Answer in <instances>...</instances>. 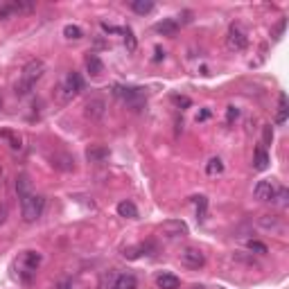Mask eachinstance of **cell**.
I'll return each mask as SVG.
<instances>
[{
  "mask_svg": "<svg viewBox=\"0 0 289 289\" xmlns=\"http://www.w3.org/2000/svg\"><path fill=\"white\" fill-rule=\"evenodd\" d=\"M43 75H45V63L41 61V59H32V61L25 63L23 75H21V79H18V84H16V95L18 97H28V95L34 90L36 82H39Z\"/></svg>",
  "mask_w": 289,
  "mask_h": 289,
  "instance_id": "cell-1",
  "label": "cell"
},
{
  "mask_svg": "<svg viewBox=\"0 0 289 289\" xmlns=\"http://www.w3.org/2000/svg\"><path fill=\"white\" fill-rule=\"evenodd\" d=\"M82 88H84V79L79 77L77 72H68L66 77L61 79V84H59V88H57V97H59L61 104H68V102H72L82 93Z\"/></svg>",
  "mask_w": 289,
  "mask_h": 289,
  "instance_id": "cell-2",
  "label": "cell"
},
{
  "mask_svg": "<svg viewBox=\"0 0 289 289\" xmlns=\"http://www.w3.org/2000/svg\"><path fill=\"white\" fill-rule=\"evenodd\" d=\"M45 210V199L41 195H34V192H29L28 197H23L21 199V215L23 219L28 224L36 222L41 215H43Z\"/></svg>",
  "mask_w": 289,
  "mask_h": 289,
  "instance_id": "cell-3",
  "label": "cell"
},
{
  "mask_svg": "<svg viewBox=\"0 0 289 289\" xmlns=\"http://www.w3.org/2000/svg\"><path fill=\"white\" fill-rule=\"evenodd\" d=\"M178 262L188 269H201L206 264V253L197 246H183L178 251Z\"/></svg>",
  "mask_w": 289,
  "mask_h": 289,
  "instance_id": "cell-4",
  "label": "cell"
},
{
  "mask_svg": "<svg viewBox=\"0 0 289 289\" xmlns=\"http://www.w3.org/2000/svg\"><path fill=\"white\" fill-rule=\"evenodd\" d=\"M41 262H43V256H41L39 251H23L21 256V276L23 280H32V273H36V269L41 267Z\"/></svg>",
  "mask_w": 289,
  "mask_h": 289,
  "instance_id": "cell-5",
  "label": "cell"
},
{
  "mask_svg": "<svg viewBox=\"0 0 289 289\" xmlns=\"http://www.w3.org/2000/svg\"><path fill=\"white\" fill-rule=\"evenodd\" d=\"M278 190H280V183L276 178H262V181H258L256 188H253V197L258 201H269L271 203L273 197L278 195Z\"/></svg>",
  "mask_w": 289,
  "mask_h": 289,
  "instance_id": "cell-6",
  "label": "cell"
},
{
  "mask_svg": "<svg viewBox=\"0 0 289 289\" xmlns=\"http://www.w3.org/2000/svg\"><path fill=\"white\" fill-rule=\"evenodd\" d=\"M226 45H228V50L242 52V50H246V45H249V36H246V32L239 28V25H231L226 32Z\"/></svg>",
  "mask_w": 289,
  "mask_h": 289,
  "instance_id": "cell-7",
  "label": "cell"
},
{
  "mask_svg": "<svg viewBox=\"0 0 289 289\" xmlns=\"http://www.w3.org/2000/svg\"><path fill=\"white\" fill-rule=\"evenodd\" d=\"M113 93H116L117 97H122V100L127 102L129 106H134V109L144 104L143 88H134V86H113Z\"/></svg>",
  "mask_w": 289,
  "mask_h": 289,
  "instance_id": "cell-8",
  "label": "cell"
},
{
  "mask_svg": "<svg viewBox=\"0 0 289 289\" xmlns=\"http://www.w3.org/2000/svg\"><path fill=\"white\" fill-rule=\"evenodd\" d=\"M258 226H260L262 231L271 233V235H285L287 233V224H285V219L278 215H260L258 217Z\"/></svg>",
  "mask_w": 289,
  "mask_h": 289,
  "instance_id": "cell-9",
  "label": "cell"
},
{
  "mask_svg": "<svg viewBox=\"0 0 289 289\" xmlns=\"http://www.w3.org/2000/svg\"><path fill=\"white\" fill-rule=\"evenodd\" d=\"M161 233L167 239H181L188 235V224L181 222V219H167L161 224Z\"/></svg>",
  "mask_w": 289,
  "mask_h": 289,
  "instance_id": "cell-10",
  "label": "cell"
},
{
  "mask_svg": "<svg viewBox=\"0 0 289 289\" xmlns=\"http://www.w3.org/2000/svg\"><path fill=\"white\" fill-rule=\"evenodd\" d=\"M106 116V102L102 97H90L86 104H84V117L90 120V122H97Z\"/></svg>",
  "mask_w": 289,
  "mask_h": 289,
  "instance_id": "cell-11",
  "label": "cell"
},
{
  "mask_svg": "<svg viewBox=\"0 0 289 289\" xmlns=\"http://www.w3.org/2000/svg\"><path fill=\"white\" fill-rule=\"evenodd\" d=\"M34 2H21V0H14V2H2L0 5V21H7V18H14L16 14H23V11H32Z\"/></svg>",
  "mask_w": 289,
  "mask_h": 289,
  "instance_id": "cell-12",
  "label": "cell"
},
{
  "mask_svg": "<svg viewBox=\"0 0 289 289\" xmlns=\"http://www.w3.org/2000/svg\"><path fill=\"white\" fill-rule=\"evenodd\" d=\"M111 289H138V278L134 273H117Z\"/></svg>",
  "mask_w": 289,
  "mask_h": 289,
  "instance_id": "cell-13",
  "label": "cell"
},
{
  "mask_svg": "<svg viewBox=\"0 0 289 289\" xmlns=\"http://www.w3.org/2000/svg\"><path fill=\"white\" fill-rule=\"evenodd\" d=\"M156 32L163 34V36H174V34L178 32V21H174V18H165V21L156 23Z\"/></svg>",
  "mask_w": 289,
  "mask_h": 289,
  "instance_id": "cell-14",
  "label": "cell"
},
{
  "mask_svg": "<svg viewBox=\"0 0 289 289\" xmlns=\"http://www.w3.org/2000/svg\"><path fill=\"white\" fill-rule=\"evenodd\" d=\"M156 285L161 289H178L181 287V280H178L174 273H161V276L156 278Z\"/></svg>",
  "mask_w": 289,
  "mask_h": 289,
  "instance_id": "cell-15",
  "label": "cell"
},
{
  "mask_svg": "<svg viewBox=\"0 0 289 289\" xmlns=\"http://www.w3.org/2000/svg\"><path fill=\"white\" fill-rule=\"evenodd\" d=\"M86 70L93 75V77H100L102 72H104V63L97 55H88L86 57Z\"/></svg>",
  "mask_w": 289,
  "mask_h": 289,
  "instance_id": "cell-16",
  "label": "cell"
},
{
  "mask_svg": "<svg viewBox=\"0 0 289 289\" xmlns=\"http://www.w3.org/2000/svg\"><path fill=\"white\" fill-rule=\"evenodd\" d=\"M52 165H55L57 170H63V172L75 170V161H72L68 154H55L52 156Z\"/></svg>",
  "mask_w": 289,
  "mask_h": 289,
  "instance_id": "cell-17",
  "label": "cell"
},
{
  "mask_svg": "<svg viewBox=\"0 0 289 289\" xmlns=\"http://www.w3.org/2000/svg\"><path fill=\"white\" fill-rule=\"evenodd\" d=\"M117 215L124 217V219H136V217H138V208H136L131 201H120V203H117Z\"/></svg>",
  "mask_w": 289,
  "mask_h": 289,
  "instance_id": "cell-18",
  "label": "cell"
},
{
  "mask_svg": "<svg viewBox=\"0 0 289 289\" xmlns=\"http://www.w3.org/2000/svg\"><path fill=\"white\" fill-rule=\"evenodd\" d=\"M222 172H224V161L219 156H212L210 161L206 163V174L208 176H219Z\"/></svg>",
  "mask_w": 289,
  "mask_h": 289,
  "instance_id": "cell-19",
  "label": "cell"
},
{
  "mask_svg": "<svg viewBox=\"0 0 289 289\" xmlns=\"http://www.w3.org/2000/svg\"><path fill=\"white\" fill-rule=\"evenodd\" d=\"M233 260L242 262V264H249V267H260V262L253 258V253H246V251H235Z\"/></svg>",
  "mask_w": 289,
  "mask_h": 289,
  "instance_id": "cell-20",
  "label": "cell"
},
{
  "mask_svg": "<svg viewBox=\"0 0 289 289\" xmlns=\"http://www.w3.org/2000/svg\"><path fill=\"white\" fill-rule=\"evenodd\" d=\"M131 9H134L136 14H140V16H144V14L154 11V2H151V0H134V2H131Z\"/></svg>",
  "mask_w": 289,
  "mask_h": 289,
  "instance_id": "cell-21",
  "label": "cell"
},
{
  "mask_svg": "<svg viewBox=\"0 0 289 289\" xmlns=\"http://www.w3.org/2000/svg\"><path fill=\"white\" fill-rule=\"evenodd\" d=\"M267 165H269V154L262 149V147H258V149H256V158H253V167L262 172V170H267Z\"/></svg>",
  "mask_w": 289,
  "mask_h": 289,
  "instance_id": "cell-22",
  "label": "cell"
},
{
  "mask_svg": "<svg viewBox=\"0 0 289 289\" xmlns=\"http://www.w3.org/2000/svg\"><path fill=\"white\" fill-rule=\"evenodd\" d=\"M106 156H109V149H106V147H90V149L86 151V158H88L90 163L104 161Z\"/></svg>",
  "mask_w": 289,
  "mask_h": 289,
  "instance_id": "cell-23",
  "label": "cell"
},
{
  "mask_svg": "<svg viewBox=\"0 0 289 289\" xmlns=\"http://www.w3.org/2000/svg\"><path fill=\"white\" fill-rule=\"evenodd\" d=\"M276 122L278 124L287 122V95L285 93H280V97H278V116H276Z\"/></svg>",
  "mask_w": 289,
  "mask_h": 289,
  "instance_id": "cell-24",
  "label": "cell"
},
{
  "mask_svg": "<svg viewBox=\"0 0 289 289\" xmlns=\"http://www.w3.org/2000/svg\"><path fill=\"white\" fill-rule=\"evenodd\" d=\"M16 192H18V199H23V197H28L32 190H29V178L25 176V174H21V176L16 178Z\"/></svg>",
  "mask_w": 289,
  "mask_h": 289,
  "instance_id": "cell-25",
  "label": "cell"
},
{
  "mask_svg": "<svg viewBox=\"0 0 289 289\" xmlns=\"http://www.w3.org/2000/svg\"><path fill=\"white\" fill-rule=\"evenodd\" d=\"M192 201H195L197 206V219H206V208H208V199L206 197H192Z\"/></svg>",
  "mask_w": 289,
  "mask_h": 289,
  "instance_id": "cell-26",
  "label": "cell"
},
{
  "mask_svg": "<svg viewBox=\"0 0 289 289\" xmlns=\"http://www.w3.org/2000/svg\"><path fill=\"white\" fill-rule=\"evenodd\" d=\"M2 138L9 143V147L14 151H21L23 149V140H21V136H16V134H11V131H2Z\"/></svg>",
  "mask_w": 289,
  "mask_h": 289,
  "instance_id": "cell-27",
  "label": "cell"
},
{
  "mask_svg": "<svg viewBox=\"0 0 289 289\" xmlns=\"http://www.w3.org/2000/svg\"><path fill=\"white\" fill-rule=\"evenodd\" d=\"M63 36L70 39V41H79L84 36V32H82L79 25H66V28H63Z\"/></svg>",
  "mask_w": 289,
  "mask_h": 289,
  "instance_id": "cell-28",
  "label": "cell"
},
{
  "mask_svg": "<svg viewBox=\"0 0 289 289\" xmlns=\"http://www.w3.org/2000/svg\"><path fill=\"white\" fill-rule=\"evenodd\" d=\"M271 203H276V206H280V208H287V206H289V192L283 188V185H280L278 195L273 197V201H271Z\"/></svg>",
  "mask_w": 289,
  "mask_h": 289,
  "instance_id": "cell-29",
  "label": "cell"
},
{
  "mask_svg": "<svg viewBox=\"0 0 289 289\" xmlns=\"http://www.w3.org/2000/svg\"><path fill=\"white\" fill-rule=\"evenodd\" d=\"M246 246H249L251 253H258V256H264V253H269L267 244H262V242H258V239H249V242H246Z\"/></svg>",
  "mask_w": 289,
  "mask_h": 289,
  "instance_id": "cell-30",
  "label": "cell"
},
{
  "mask_svg": "<svg viewBox=\"0 0 289 289\" xmlns=\"http://www.w3.org/2000/svg\"><path fill=\"white\" fill-rule=\"evenodd\" d=\"M124 45H127V50L129 52H136V48H138V41H136V36H134V32L131 29H124Z\"/></svg>",
  "mask_w": 289,
  "mask_h": 289,
  "instance_id": "cell-31",
  "label": "cell"
},
{
  "mask_svg": "<svg viewBox=\"0 0 289 289\" xmlns=\"http://www.w3.org/2000/svg\"><path fill=\"white\" fill-rule=\"evenodd\" d=\"M285 28H287V18H280V21L276 23V28H273V32H271V36H273V39H276V41H280V39H283Z\"/></svg>",
  "mask_w": 289,
  "mask_h": 289,
  "instance_id": "cell-32",
  "label": "cell"
},
{
  "mask_svg": "<svg viewBox=\"0 0 289 289\" xmlns=\"http://www.w3.org/2000/svg\"><path fill=\"white\" fill-rule=\"evenodd\" d=\"M116 276H117L116 271H106L104 276H102V280H100V289H111V287H113V280H116Z\"/></svg>",
  "mask_w": 289,
  "mask_h": 289,
  "instance_id": "cell-33",
  "label": "cell"
},
{
  "mask_svg": "<svg viewBox=\"0 0 289 289\" xmlns=\"http://www.w3.org/2000/svg\"><path fill=\"white\" fill-rule=\"evenodd\" d=\"M237 117H239V109H237V106H228V109H226V122L233 124Z\"/></svg>",
  "mask_w": 289,
  "mask_h": 289,
  "instance_id": "cell-34",
  "label": "cell"
},
{
  "mask_svg": "<svg viewBox=\"0 0 289 289\" xmlns=\"http://www.w3.org/2000/svg\"><path fill=\"white\" fill-rule=\"evenodd\" d=\"M262 136H264V144H271V140H273V127H271V124H267V127H264Z\"/></svg>",
  "mask_w": 289,
  "mask_h": 289,
  "instance_id": "cell-35",
  "label": "cell"
},
{
  "mask_svg": "<svg viewBox=\"0 0 289 289\" xmlns=\"http://www.w3.org/2000/svg\"><path fill=\"white\" fill-rule=\"evenodd\" d=\"M138 251H140V249H136V246H129V249H124L122 256H124V258H129V260H136V258L140 256Z\"/></svg>",
  "mask_w": 289,
  "mask_h": 289,
  "instance_id": "cell-36",
  "label": "cell"
},
{
  "mask_svg": "<svg viewBox=\"0 0 289 289\" xmlns=\"http://www.w3.org/2000/svg\"><path fill=\"white\" fill-rule=\"evenodd\" d=\"M172 100L176 102V104H181V106H188V104H190V100H188V97H178V95H174Z\"/></svg>",
  "mask_w": 289,
  "mask_h": 289,
  "instance_id": "cell-37",
  "label": "cell"
},
{
  "mask_svg": "<svg viewBox=\"0 0 289 289\" xmlns=\"http://www.w3.org/2000/svg\"><path fill=\"white\" fill-rule=\"evenodd\" d=\"M7 222V208L5 206H0V226Z\"/></svg>",
  "mask_w": 289,
  "mask_h": 289,
  "instance_id": "cell-38",
  "label": "cell"
},
{
  "mask_svg": "<svg viewBox=\"0 0 289 289\" xmlns=\"http://www.w3.org/2000/svg\"><path fill=\"white\" fill-rule=\"evenodd\" d=\"M210 117V111H201L199 116H197V122H203V120H208Z\"/></svg>",
  "mask_w": 289,
  "mask_h": 289,
  "instance_id": "cell-39",
  "label": "cell"
},
{
  "mask_svg": "<svg viewBox=\"0 0 289 289\" xmlns=\"http://www.w3.org/2000/svg\"><path fill=\"white\" fill-rule=\"evenodd\" d=\"M161 59H165V52H163V48H156V57H154V61H161Z\"/></svg>",
  "mask_w": 289,
  "mask_h": 289,
  "instance_id": "cell-40",
  "label": "cell"
},
{
  "mask_svg": "<svg viewBox=\"0 0 289 289\" xmlns=\"http://www.w3.org/2000/svg\"><path fill=\"white\" fill-rule=\"evenodd\" d=\"M57 289H72V283H70V280H63V283L57 285Z\"/></svg>",
  "mask_w": 289,
  "mask_h": 289,
  "instance_id": "cell-41",
  "label": "cell"
},
{
  "mask_svg": "<svg viewBox=\"0 0 289 289\" xmlns=\"http://www.w3.org/2000/svg\"><path fill=\"white\" fill-rule=\"evenodd\" d=\"M188 289H206V287H203V285H190Z\"/></svg>",
  "mask_w": 289,
  "mask_h": 289,
  "instance_id": "cell-42",
  "label": "cell"
},
{
  "mask_svg": "<svg viewBox=\"0 0 289 289\" xmlns=\"http://www.w3.org/2000/svg\"><path fill=\"white\" fill-rule=\"evenodd\" d=\"M2 106H5V97H2V93H0V111H2Z\"/></svg>",
  "mask_w": 289,
  "mask_h": 289,
  "instance_id": "cell-43",
  "label": "cell"
},
{
  "mask_svg": "<svg viewBox=\"0 0 289 289\" xmlns=\"http://www.w3.org/2000/svg\"><path fill=\"white\" fill-rule=\"evenodd\" d=\"M2 178H5V172H2V167H0V185H2Z\"/></svg>",
  "mask_w": 289,
  "mask_h": 289,
  "instance_id": "cell-44",
  "label": "cell"
}]
</instances>
